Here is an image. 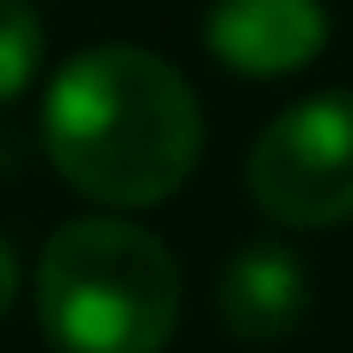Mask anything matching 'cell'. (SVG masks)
Here are the masks:
<instances>
[{"label":"cell","instance_id":"cell-1","mask_svg":"<svg viewBox=\"0 0 353 353\" xmlns=\"http://www.w3.org/2000/svg\"><path fill=\"white\" fill-rule=\"evenodd\" d=\"M43 149L81 199L143 211L192 180L205 112L168 56L143 43H93L50 74Z\"/></svg>","mask_w":353,"mask_h":353},{"label":"cell","instance_id":"cell-2","mask_svg":"<svg viewBox=\"0 0 353 353\" xmlns=\"http://www.w3.org/2000/svg\"><path fill=\"white\" fill-rule=\"evenodd\" d=\"M37 329L56 353H161L186 279L174 248L130 217H74L37 254Z\"/></svg>","mask_w":353,"mask_h":353},{"label":"cell","instance_id":"cell-3","mask_svg":"<svg viewBox=\"0 0 353 353\" xmlns=\"http://www.w3.org/2000/svg\"><path fill=\"white\" fill-rule=\"evenodd\" d=\"M248 192L273 223H353V87L285 105L248 149Z\"/></svg>","mask_w":353,"mask_h":353},{"label":"cell","instance_id":"cell-4","mask_svg":"<svg viewBox=\"0 0 353 353\" xmlns=\"http://www.w3.org/2000/svg\"><path fill=\"white\" fill-rule=\"evenodd\" d=\"M205 50L242 81H279L329 50L323 0H211Z\"/></svg>","mask_w":353,"mask_h":353},{"label":"cell","instance_id":"cell-5","mask_svg":"<svg viewBox=\"0 0 353 353\" xmlns=\"http://www.w3.org/2000/svg\"><path fill=\"white\" fill-rule=\"evenodd\" d=\"M310 310V273L279 242L236 248L217 279V316L236 341H285Z\"/></svg>","mask_w":353,"mask_h":353},{"label":"cell","instance_id":"cell-6","mask_svg":"<svg viewBox=\"0 0 353 353\" xmlns=\"http://www.w3.org/2000/svg\"><path fill=\"white\" fill-rule=\"evenodd\" d=\"M43 68V19L31 0H0V105L19 99Z\"/></svg>","mask_w":353,"mask_h":353},{"label":"cell","instance_id":"cell-7","mask_svg":"<svg viewBox=\"0 0 353 353\" xmlns=\"http://www.w3.org/2000/svg\"><path fill=\"white\" fill-rule=\"evenodd\" d=\"M12 298H19V261H12V248H6V236H0V323H6V310H12Z\"/></svg>","mask_w":353,"mask_h":353}]
</instances>
